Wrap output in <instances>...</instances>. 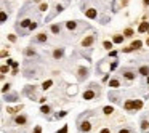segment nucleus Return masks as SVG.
I'll return each mask as SVG.
<instances>
[{
	"label": "nucleus",
	"instance_id": "2eb2a0df",
	"mask_svg": "<svg viewBox=\"0 0 149 133\" xmlns=\"http://www.w3.org/2000/svg\"><path fill=\"white\" fill-rule=\"evenodd\" d=\"M143 108V101L141 100H133V111H140Z\"/></svg>",
	"mask_w": 149,
	"mask_h": 133
},
{
	"label": "nucleus",
	"instance_id": "4be33fe9",
	"mask_svg": "<svg viewBox=\"0 0 149 133\" xmlns=\"http://www.w3.org/2000/svg\"><path fill=\"white\" fill-rule=\"evenodd\" d=\"M16 100H18L16 93H11V95H7V96H5V101H10V103H13V101H16Z\"/></svg>",
	"mask_w": 149,
	"mask_h": 133
},
{
	"label": "nucleus",
	"instance_id": "49530a36",
	"mask_svg": "<svg viewBox=\"0 0 149 133\" xmlns=\"http://www.w3.org/2000/svg\"><path fill=\"white\" fill-rule=\"evenodd\" d=\"M128 2H130V0H120L122 7H127V5H128Z\"/></svg>",
	"mask_w": 149,
	"mask_h": 133
},
{
	"label": "nucleus",
	"instance_id": "37998d69",
	"mask_svg": "<svg viewBox=\"0 0 149 133\" xmlns=\"http://www.w3.org/2000/svg\"><path fill=\"white\" fill-rule=\"evenodd\" d=\"M109 56L116 58V56H117V51H116V50H111V51H109Z\"/></svg>",
	"mask_w": 149,
	"mask_h": 133
},
{
	"label": "nucleus",
	"instance_id": "f257e3e1",
	"mask_svg": "<svg viewBox=\"0 0 149 133\" xmlns=\"http://www.w3.org/2000/svg\"><path fill=\"white\" fill-rule=\"evenodd\" d=\"M95 87H96V85H90L88 88L82 93V98H84L85 101H92V100H95L96 96H100V88L96 90Z\"/></svg>",
	"mask_w": 149,
	"mask_h": 133
},
{
	"label": "nucleus",
	"instance_id": "79ce46f5",
	"mask_svg": "<svg viewBox=\"0 0 149 133\" xmlns=\"http://www.w3.org/2000/svg\"><path fill=\"white\" fill-rule=\"evenodd\" d=\"M58 133H67V125H64L61 130H58Z\"/></svg>",
	"mask_w": 149,
	"mask_h": 133
},
{
	"label": "nucleus",
	"instance_id": "423d86ee",
	"mask_svg": "<svg viewBox=\"0 0 149 133\" xmlns=\"http://www.w3.org/2000/svg\"><path fill=\"white\" fill-rule=\"evenodd\" d=\"M79 130H80L82 133H90L92 132V122H88V120L80 122V124H79Z\"/></svg>",
	"mask_w": 149,
	"mask_h": 133
},
{
	"label": "nucleus",
	"instance_id": "de8ad7c7",
	"mask_svg": "<svg viewBox=\"0 0 149 133\" xmlns=\"http://www.w3.org/2000/svg\"><path fill=\"white\" fill-rule=\"evenodd\" d=\"M39 101H40L42 104H45V101H47V96H42V98H39Z\"/></svg>",
	"mask_w": 149,
	"mask_h": 133
},
{
	"label": "nucleus",
	"instance_id": "72a5a7b5",
	"mask_svg": "<svg viewBox=\"0 0 149 133\" xmlns=\"http://www.w3.org/2000/svg\"><path fill=\"white\" fill-rule=\"evenodd\" d=\"M7 64L11 66V68H18V66H19V64L16 63V61H13V59H8V61H7Z\"/></svg>",
	"mask_w": 149,
	"mask_h": 133
},
{
	"label": "nucleus",
	"instance_id": "f3484780",
	"mask_svg": "<svg viewBox=\"0 0 149 133\" xmlns=\"http://www.w3.org/2000/svg\"><path fill=\"white\" fill-rule=\"evenodd\" d=\"M31 23H32L31 19H23L19 24L16 26V27H18V29H21V27H23V29H24V27H29V24H31Z\"/></svg>",
	"mask_w": 149,
	"mask_h": 133
},
{
	"label": "nucleus",
	"instance_id": "c85d7f7f",
	"mask_svg": "<svg viewBox=\"0 0 149 133\" xmlns=\"http://www.w3.org/2000/svg\"><path fill=\"white\" fill-rule=\"evenodd\" d=\"M67 116V111H59V112L55 116V119H63V117H66Z\"/></svg>",
	"mask_w": 149,
	"mask_h": 133
},
{
	"label": "nucleus",
	"instance_id": "58836bf2",
	"mask_svg": "<svg viewBox=\"0 0 149 133\" xmlns=\"http://www.w3.org/2000/svg\"><path fill=\"white\" fill-rule=\"evenodd\" d=\"M7 18H8V16H7V13L2 11V15H0V21H2V23H5V21H7Z\"/></svg>",
	"mask_w": 149,
	"mask_h": 133
},
{
	"label": "nucleus",
	"instance_id": "c9c22d12",
	"mask_svg": "<svg viewBox=\"0 0 149 133\" xmlns=\"http://www.w3.org/2000/svg\"><path fill=\"white\" fill-rule=\"evenodd\" d=\"M35 27H37V23H35V21H32V23H31V24H29L27 31H29V32H31V31H34V29H35Z\"/></svg>",
	"mask_w": 149,
	"mask_h": 133
},
{
	"label": "nucleus",
	"instance_id": "5fc2aeb1",
	"mask_svg": "<svg viewBox=\"0 0 149 133\" xmlns=\"http://www.w3.org/2000/svg\"><path fill=\"white\" fill-rule=\"evenodd\" d=\"M148 35H149V31H148Z\"/></svg>",
	"mask_w": 149,
	"mask_h": 133
},
{
	"label": "nucleus",
	"instance_id": "c03bdc74",
	"mask_svg": "<svg viewBox=\"0 0 149 133\" xmlns=\"http://www.w3.org/2000/svg\"><path fill=\"white\" fill-rule=\"evenodd\" d=\"M100 133H111V128H108V127H104V128L101 130Z\"/></svg>",
	"mask_w": 149,
	"mask_h": 133
},
{
	"label": "nucleus",
	"instance_id": "dca6fc26",
	"mask_svg": "<svg viewBox=\"0 0 149 133\" xmlns=\"http://www.w3.org/2000/svg\"><path fill=\"white\" fill-rule=\"evenodd\" d=\"M24 55L27 58H32V56H35V50H34L32 47H27V48L24 50Z\"/></svg>",
	"mask_w": 149,
	"mask_h": 133
},
{
	"label": "nucleus",
	"instance_id": "f03ea898",
	"mask_svg": "<svg viewBox=\"0 0 149 133\" xmlns=\"http://www.w3.org/2000/svg\"><path fill=\"white\" fill-rule=\"evenodd\" d=\"M120 76L124 79H127V80H135L136 79V71H133L130 68H124V69H120Z\"/></svg>",
	"mask_w": 149,
	"mask_h": 133
},
{
	"label": "nucleus",
	"instance_id": "f704fd0d",
	"mask_svg": "<svg viewBox=\"0 0 149 133\" xmlns=\"http://www.w3.org/2000/svg\"><path fill=\"white\" fill-rule=\"evenodd\" d=\"M122 51H124V53H132V51H135V50H133V47L130 45V47H124V48H122Z\"/></svg>",
	"mask_w": 149,
	"mask_h": 133
},
{
	"label": "nucleus",
	"instance_id": "cd10ccee",
	"mask_svg": "<svg viewBox=\"0 0 149 133\" xmlns=\"http://www.w3.org/2000/svg\"><path fill=\"white\" fill-rule=\"evenodd\" d=\"M103 47H104L106 50H109V51H111V50H112V42H109V40H104V42H103Z\"/></svg>",
	"mask_w": 149,
	"mask_h": 133
},
{
	"label": "nucleus",
	"instance_id": "4c0bfd02",
	"mask_svg": "<svg viewBox=\"0 0 149 133\" xmlns=\"http://www.w3.org/2000/svg\"><path fill=\"white\" fill-rule=\"evenodd\" d=\"M32 133H42V127H40V125H35L34 130H32Z\"/></svg>",
	"mask_w": 149,
	"mask_h": 133
},
{
	"label": "nucleus",
	"instance_id": "7c9ffc66",
	"mask_svg": "<svg viewBox=\"0 0 149 133\" xmlns=\"http://www.w3.org/2000/svg\"><path fill=\"white\" fill-rule=\"evenodd\" d=\"M10 88H11V85H10V84H5L3 87H2V93L5 95L7 92H10Z\"/></svg>",
	"mask_w": 149,
	"mask_h": 133
},
{
	"label": "nucleus",
	"instance_id": "bb28decb",
	"mask_svg": "<svg viewBox=\"0 0 149 133\" xmlns=\"http://www.w3.org/2000/svg\"><path fill=\"white\" fill-rule=\"evenodd\" d=\"M117 66H119V61H117V59H114L112 63L109 64V72H112V71H114V69L117 68Z\"/></svg>",
	"mask_w": 149,
	"mask_h": 133
},
{
	"label": "nucleus",
	"instance_id": "7ed1b4c3",
	"mask_svg": "<svg viewBox=\"0 0 149 133\" xmlns=\"http://www.w3.org/2000/svg\"><path fill=\"white\" fill-rule=\"evenodd\" d=\"M88 74H90V71H88V68H85V66H80V68L77 69V79L80 82H84L87 77H88Z\"/></svg>",
	"mask_w": 149,
	"mask_h": 133
},
{
	"label": "nucleus",
	"instance_id": "a211bd4d",
	"mask_svg": "<svg viewBox=\"0 0 149 133\" xmlns=\"http://www.w3.org/2000/svg\"><path fill=\"white\" fill-rule=\"evenodd\" d=\"M124 108H125V111H128V112H132V111H133V100H128V101H125Z\"/></svg>",
	"mask_w": 149,
	"mask_h": 133
},
{
	"label": "nucleus",
	"instance_id": "473e14b6",
	"mask_svg": "<svg viewBox=\"0 0 149 133\" xmlns=\"http://www.w3.org/2000/svg\"><path fill=\"white\" fill-rule=\"evenodd\" d=\"M48 10V3H40V7H39V11H47Z\"/></svg>",
	"mask_w": 149,
	"mask_h": 133
},
{
	"label": "nucleus",
	"instance_id": "aec40b11",
	"mask_svg": "<svg viewBox=\"0 0 149 133\" xmlns=\"http://www.w3.org/2000/svg\"><path fill=\"white\" fill-rule=\"evenodd\" d=\"M40 112L42 114H43V116H47V114H50V112H51V106H48V104H47V106H42V108H40Z\"/></svg>",
	"mask_w": 149,
	"mask_h": 133
},
{
	"label": "nucleus",
	"instance_id": "39448f33",
	"mask_svg": "<svg viewBox=\"0 0 149 133\" xmlns=\"http://www.w3.org/2000/svg\"><path fill=\"white\" fill-rule=\"evenodd\" d=\"M93 42H95V35H87L85 39H82L80 45L84 47V48H90V47L93 45Z\"/></svg>",
	"mask_w": 149,
	"mask_h": 133
},
{
	"label": "nucleus",
	"instance_id": "0eeeda50",
	"mask_svg": "<svg viewBox=\"0 0 149 133\" xmlns=\"http://www.w3.org/2000/svg\"><path fill=\"white\" fill-rule=\"evenodd\" d=\"M51 56H53V59H61V58L64 56V48H63V47L55 48V50H53V53H51Z\"/></svg>",
	"mask_w": 149,
	"mask_h": 133
},
{
	"label": "nucleus",
	"instance_id": "603ef678",
	"mask_svg": "<svg viewBox=\"0 0 149 133\" xmlns=\"http://www.w3.org/2000/svg\"><path fill=\"white\" fill-rule=\"evenodd\" d=\"M148 84H149V76H148Z\"/></svg>",
	"mask_w": 149,
	"mask_h": 133
},
{
	"label": "nucleus",
	"instance_id": "f8f14e48",
	"mask_svg": "<svg viewBox=\"0 0 149 133\" xmlns=\"http://www.w3.org/2000/svg\"><path fill=\"white\" fill-rule=\"evenodd\" d=\"M109 87L112 90H117L120 87V80H119V79H111V80H109Z\"/></svg>",
	"mask_w": 149,
	"mask_h": 133
},
{
	"label": "nucleus",
	"instance_id": "ea45409f",
	"mask_svg": "<svg viewBox=\"0 0 149 133\" xmlns=\"http://www.w3.org/2000/svg\"><path fill=\"white\" fill-rule=\"evenodd\" d=\"M119 133H133V132H132L130 128H127V127H125V128H120V130H119Z\"/></svg>",
	"mask_w": 149,
	"mask_h": 133
},
{
	"label": "nucleus",
	"instance_id": "ddd939ff",
	"mask_svg": "<svg viewBox=\"0 0 149 133\" xmlns=\"http://www.w3.org/2000/svg\"><path fill=\"white\" fill-rule=\"evenodd\" d=\"M101 111H103V114H104V116H111V114L114 112V108H112V106H103V109H101Z\"/></svg>",
	"mask_w": 149,
	"mask_h": 133
},
{
	"label": "nucleus",
	"instance_id": "8fccbe9b",
	"mask_svg": "<svg viewBox=\"0 0 149 133\" xmlns=\"http://www.w3.org/2000/svg\"><path fill=\"white\" fill-rule=\"evenodd\" d=\"M143 5H144V7H149V0H143Z\"/></svg>",
	"mask_w": 149,
	"mask_h": 133
},
{
	"label": "nucleus",
	"instance_id": "3c124183",
	"mask_svg": "<svg viewBox=\"0 0 149 133\" xmlns=\"http://www.w3.org/2000/svg\"><path fill=\"white\" fill-rule=\"evenodd\" d=\"M146 45H148V47H149V37H148V40H146Z\"/></svg>",
	"mask_w": 149,
	"mask_h": 133
},
{
	"label": "nucleus",
	"instance_id": "864d4df0",
	"mask_svg": "<svg viewBox=\"0 0 149 133\" xmlns=\"http://www.w3.org/2000/svg\"><path fill=\"white\" fill-rule=\"evenodd\" d=\"M34 2H40V0H34Z\"/></svg>",
	"mask_w": 149,
	"mask_h": 133
},
{
	"label": "nucleus",
	"instance_id": "4468645a",
	"mask_svg": "<svg viewBox=\"0 0 149 133\" xmlns=\"http://www.w3.org/2000/svg\"><path fill=\"white\" fill-rule=\"evenodd\" d=\"M66 27L69 31H76L77 29V21H66Z\"/></svg>",
	"mask_w": 149,
	"mask_h": 133
},
{
	"label": "nucleus",
	"instance_id": "412c9836",
	"mask_svg": "<svg viewBox=\"0 0 149 133\" xmlns=\"http://www.w3.org/2000/svg\"><path fill=\"white\" fill-rule=\"evenodd\" d=\"M132 47H133V50H141V47H143V42H141V40H133L132 42Z\"/></svg>",
	"mask_w": 149,
	"mask_h": 133
},
{
	"label": "nucleus",
	"instance_id": "9d476101",
	"mask_svg": "<svg viewBox=\"0 0 149 133\" xmlns=\"http://www.w3.org/2000/svg\"><path fill=\"white\" fill-rule=\"evenodd\" d=\"M138 74L143 77H148L149 76V66H140L138 68Z\"/></svg>",
	"mask_w": 149,
	"mask_h": 133
},
{
	"label": "nucleus",
	"instance_id": "9b49d317",
	"mask_svg": "<svg viewBox=\"0 0 149 133\" xmlns=\"http://www.w3.org/2000/svg\"><path fill=\"white\" fill-rule=\"evenodd\" d=\"M149 31V23L148 21H143L140 24V27H138V32H141V34H144V32H148Z\"/></svg>",
	"mask_w": 149,
	"mask_h": 133
},
{
	"label": "nucleus",
	"instance_id": "6e6552de",
	"mask_svg": "<svg viewBox=\"0 0 149 133\" xmlns=\"http://www.w3.org/2000/svg\"><path fill=\"white\" fill-rule=\"evenodd\" d=\"M47 40H48V35L45 32H40V34H37V35L34 37V42H35V43H45Z\"/></svg>",
	"mask_w": 149,
	"mask_h": 133
},
{
	"label": "nucleus",
	"instance_id": "393cba45",
	"mask_svg": "<svg viewBox=\"0 0 149 133\" xmlns=\"http://www.w3.org/2000/svg\"><path fill=\"white\" fill-rule=\"evenodd\" d=\"M50 31H51L53 34H59V32H61V26H59V24H51Z\"/></svg>",
	"mask_w": 149,
	"mask_h": 133
},
{
	"label": "nucleus",
	"instance_id": "e433bc0d",
	"mask_svg": "<svg viewBox=\"0 0 149 133\" xmlns=\"http://www.w3.org/2000/svg\"><path fill=\"white\" fill-rule=\"evenodd\" d=\"M55 10H56V13H61V11H64V5H56V8H55Z\"/></svg>",
	"mask_w": 149,
	"mask_h": 133
},
{
	"label": "nucleus",
	"instance_id": "09e8293b",
	"mask_svg": "<svg viewBox=\"0 0 149 133\" xmlns=\"http://www.w3.org/2000/svg\"><path fill=\"white\" fill-rule=\"evenodd\" d=\"M18 74V68H13V71H11V76H16Z\"/></svg>",
	"mask_w": 149,
	"mask_h": 133
},
{
	"label": "nucleus",
	"instance_id": "1a4fd4ad",
	"mask_svg": "<svg viewBox=\"0 0 149 133\" xmlns=\"http://www.w3.org/2000/svg\"><path fill=\"white\" fill-rule=\"evenodd\" d=\"M23 109H24V106H23V104H18V106H15V108H7V112L11 114V116H15V114L21 112Z\"/></svg>",
	"mask_w": 149,
	"mask_h": 133
},
{
	"label": "nucleus",
	"instance_id": "c756f323",
	"mask_svg": "<svg viewBox=\"0 0 149 133\" xmlns=\"http://www.w3.org/2000/svg\"><path fill=\"white\" fill-rule=\"evenodd\" d=\"M0 72H2V74H8L10 72L8 64H3V66H2V68H0Z\"/></svg>",
	"mask_w": 149,
	"mask_h": 133
},
{
	"label": "nucleus",
	"instance_id": "5701e85b",
	"mask_svg": "<svg viewBox=\"0 0 149 133\" xmlns=\"http://www.w3.org/2000/svg\"><path fill=\"white\" fill-rule=\"evenodd\" d=\"M141 130H143V132H148L149 130V122L146 120V119H143V120H141V127H140Z\"/></svg>",
	"mask_w": 149,
	"mask_h": 133
},
{
	"label": "nucleus",
	"instance_id": "20e7f679",
	"mask_svg": "<svg viewBox=\"0 0 149 133\" xmlns=\"http://www.w3.org/2000/svg\"><path fill=\"white\" fill-rule=\"evenodd\" d=\"M27 116H24V114H19V116H15V119H13V124L15 125H27Z\"/></svg>",
	"mask_w": 149,
	"mask_h": 133
},
{
	"label": "nucleus",
	"instance_id": "6ab92c4d",
	"mask_svg": "<svg viewBox=\"0 0 149 133\" xmlns=\"http://www.w3.org/2000/svg\"><path fill=\"white\" fill-rule=\"evenodd\" d=\"M124 39H125V35H120V34H117V35L112 37V42H114V43H122V42H124Z\"/></svg>",
	"mask_w": 149,
	"mask_h": 133
},
{
	"label": "nucleus",
	"instance_id": "b1692460",
	"mask_svg": "<svg viewBox=\"0 0 149 133\" xmlns=\"http://www.w3.org/2000/svg\"><path fill=\"white\" fill-rule=\"evenodd\" d=\"M51 85H53V80H50V79H48V80H45L43 84H42V90H45V92H47V90H48Z\"/></svg>",
	"mask_w": 149,
	"mask_h": 133
},
{
	"label": "nucleus",
	"instance_id": "a18cd8bd",
	"mask_svg": "<svg viewBox=\"0 0 149 133\" xmlns=\"http://www.w3.org/2000/svg\"><path fill=\"white\" fill-rule=\"evenodd\" d=\"M7 56H8V51H7V50H2V58H7Z\"/></svg>",
	"mask_w": 149,
	"mask_h": 133
},
{
	"label": "nucleus",
	"instance_id": "a19ab883",
	"mask_svg": "<svg viewBox=\"0 0 149 133\" xmlns=\"http://www.w3.org/2000/svg\"><path fill=\"white\" fill-rule=\"evenodd\" d=\"M8 40H10V42H16V35H13V34H8Z\"/></svg>",
	"mask_w": 149,
	"mask_h": 133
},
{
	"label": "nucleus",
	"instance_id": "a878e982",
	"mask_svg": "<svg viewBox=\"0 0 149 133\" xmlns=\"http://www.w3.org/2000/svg\"><path fill=\"white\" fill-rule=\"evenodd\" d=\"M124 35H125V37H133V35H135V32H133V29L127 27V29L124 31Z\"/></svg>",
	"mask_w": 149,
	"mask_h": 133
},
{
	"label": "nucleus",
	"instance_id": "2f4dec72",
	"mask_svg": "<svg viewBox=\"0 0 149 133\" xmlns=\"http://www.w3.org/2000/svg\"><path fill=\"white\" fill-rule=\"evenodd\" d=\"M67 93H69V95H76V93H77V87H74V85H72V87H69Z\"/></svg>",
	"mask_w": 149,
	"mask_h": 133
}]
</instances>
